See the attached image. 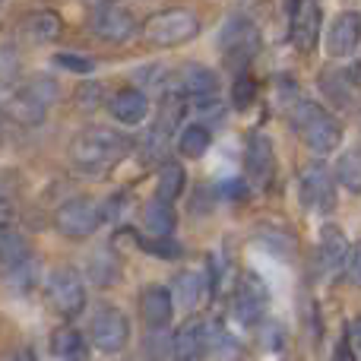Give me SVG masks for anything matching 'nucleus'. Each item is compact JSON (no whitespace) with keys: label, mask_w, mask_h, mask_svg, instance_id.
I'll list each match as a JSON object with an SVG mask.
<instances>
[{"label":"nucleus","mask_w":361,"mask_h":361,"mask_svg":"<svg viewBox=\"0 0 361 361\" xmlns=\"http://www.w3.org/2000/svg\"><path fill=\"white\" fill-rule=\"evenodd\" d=\"M212 358L216 361H241V349H238V343L231 336H225V333H219V339H212Z\"/></svg>","instance_id":"c9c22d12"},{"label":"nucleus","mask_w":361,"mask_h":361,"mask_svg":"<svg viewBox=\"0 0 361 361\" xmlns=\"http://www.w3.org/2000/svg\"><path fill=\"white\" fill-rule=\"evenodd\" d=\"M169 92H178L184 99H206L219 95V76L203 63H184L169 82Z\"/></svg>","instance_id":"f8f14e48"},{"label":"nucleus","mask_w":361,"mask_h":361,"mask_svg":"<svg viewBox=\"0 0 361 361\" xmlns=\"http://www.w3.org/2000/svg\"><path fill=\"white\" fill-rule=\"evenodd\" d=\"M19 89H25V92H29L35 102H42L44 108H51V102L57 99V86L51 76H32V80H25Z\"/></svg>","instance_id":"473e14b6"},{"label":"nucleus","mask_w":361,"mask_h":361,"mask_svg":"<svg viewBox=\"0 0 361 361\" xmlns=\"http://www.w3.org/2000/svg\"><path fill=\"white\" fill-rule=\"evenodd\" d=\"M140 314H143V320H146L149 330H156V326H169L171 317H175L171 292L165 286H146L143 295H140Z\"/></svg>","instance_id":"dca6fc26"},{"label":"nucleus","mask_w":361,"mask_h":361,"mask_svg":"<svg viewBox=\"0 0 361 361\" xmlns=\"http://www.w3.org/2000/svg\"><path fill=\"white\" fill-rule=\"evenodd\" d=\"M219 48L225 54V63L231 70H244L254 61L257 48H260V35H257V25L244 16H231L222 25V35H219Z\"/></svg>","instance_id":"39448f33"},{"label":"nucleus","mask_w":361,"mask_h":361,"mask_svg":"<svg viewBox=\"0 0 361 361\" xmlns=\"http://www.w3.org/2000/svg\"><path fill=\"white\" fill-rule=\"evenodd\" d=\"M267 307H269V288L263 286V279H257L254 273L244 276L241 288H238V295H235V317L241 320V324L254 326L267 317Z\"/></svg>","instance_id":"ddd939ff"},{"label":"nucleus","mask_w":361,"mask_h":361,"mask_svg":"<svg viewBox=\"0 0 361 361\" xmlns=\"http://www.w3.org/2000/svg\"><path fill=\"white\" fill-rule=\"evenodd\" d=\"M140 247H143L146 254H152V257H165V260H178V257H180V244L171 241V235L143 238V241H140Z\"/></svg>","instance_id":"72a5a7b5"},{"label":"nucleus","mask_w":361,"mask_h":361,"mask_svg":"<svg viewBox=\"0 0 361 361\" xmlns=\"http://www.w3.org/2000/svg\"><path fill=\"white\" fill-rule=\"evenodd\" d=\"M333 361H358L355 358V349H352L349 343H339L336 352H333Z\"/></svg>","instance_id":"58836bf2"},{"label":"nucleus","mask_w":361,"mask_h":361,"mask_svg":"<svg viewBox=\"0 0 361 361\" xmlns=\"http://www.w3.org/2000/svg\"><path fill=\"white\" fill-rule=\"evenodd\" d=\"M298 193H301V203L311 212H324L326 216L336 206V180H333V175L324 165H311V169L301 171Z\"/></svg>","instance_id":"1a4fd4ad"},{"label":"nucleus","mask_w":361,"mask_h":361,"mask_svg":"<svg viewBox=\"0 0 361 361\" xmlns=\"http://www.w3.org/2000/svg\"><path fill=\"white\" fill-rule=\"evenodd\" d=\"M320 23H324V13H320L317 0H295L292 16H288V38H292L295 51L311 54V51L317 48Z\"/></svg>","instance_id":"6e6552de"},{"label":"nucleus","mask_w":361,"mask_h":361,"mask_svg":"<svg viewBox=\"0 0 361 361\" xmlns=\"http://www.w3.org/2000/svg\"><path fill=\"white\" fill-rule=\"evenodd\" d=\"M130 343V320L121 307L102 305L92 314V345L102 355H121Z\"/></svg>","instance_id":"423d86ee"},{"label":"nucleus","mask_w":361,"mask_h":361,"mask_svg":"<svg viewBox=\"0 0 361 361\" xmlns=\"http://www.w3.org/2000/svg\"><path fill=\"white\" fill-rule=\"evenodd\" d=\"M92 32L102 38V42H111V44H124L137 35V19L127 6L121 4H105L95 10L92 16Z\"/></svg>","instance_id":"9b49d317"},{"label":"nucleus","mask_w":361,"mask_h":361,"mask_svg":"<svg viewBox=\"0 0 361 361\" xmlns=\"http://www.w3.org/2000/svg\"><path fill=\"white\" fill-rule=\"evenodd\" d=\"M288 121H292L295 133L305 140L307 149L317 152V156H330L343 143V124L317 102H298L288 114Z\"/></svg>","instance_id":"f03ea898"},{"label":"nucleus","mask_w":361,"mask_h":361,"mask_svg":"<svg viewBox=\"0 0 361 361\" xmlns=\"http://www.w3.org/2000/svg\"><path fill=\"white\" fill-rule=\"evenodd\" d=\"M143 35L156 48H178V44L190 42L200 35V16L190 10H162L152 13L143 23Z\"/></svg>","instance_id":"7ed1b4c3"},{"label":"nucleus","mask_w":361,"mask_h":361,"mask_svg":"<svg viewBox=\"0 0 361 361\" xmlns=\"http://www.w3.org/2000/svg\"><path fill=\"white\" fill-rule=\"evenodd\" d=\"M51 343H54V352L63 361H89L86 336H82L80 330H73V326H63V330H57L54 336H51Z\"/></svg>","instance_id":"a878e982"},{"label":"nucleus","mask_w":361,"mask_h":361,"mask_svg":"<svg viewBox=\"0 0 361 361\" xmlns=\"http://www.w3.org/2000/svg\"><path fill=\"white\" fill-rule=\"evenodd\" d=\"M54 63H57V67H63V70H70V73H80V76H86V73H92V70H95L92 57L70 54V51H61V54H54Z\"/></svg>","instance_id":"f704fd0d"},{"label":"nucleus","mask_w":361,"mask_h":361,"mask_svg":"<svg viewBox=\"0 0 361 361\" xmlns=\"http://www.w3.org/2000/svg\"><path fill=\"white\" fill-rule=\"evenodd\" d=\"M361 42V19L358 13H339L336 19H333L330 32H326V51H330V57H349L355 54Z\"/></svg>","instance_id":"4468645a"},{"label":"nucleus","mask_w":361,"mask_h":361,"mask_svg":"<svg viewBox=\"0 0 361 361\" xmlns=\"http://www.w3.org/2000/svg\"><path fill=\"white\" fill-rule=\"evenodd\" d=\"M10 361H38V358H35V352H32V349H19Z\"/></svg>","instance_id":"ea45409f"},{"label":"nucleus","mask_w":361,"mask_h":361,"mask_svg":"<svg viewBox=\"0 0 361 361\" xmlns=\"http://www.w3.org/2000/svg\"><path fill=\"white\" fill-rule=\"evenodd\" d=\"M320 89L336 108H352L355 105V89H358V73L355 70H326L320 76Z\"/></svg>","instance_id":"6ab92c4d"},{"label":"nucleus","mask_w":361,"mask_h":361,"mask_svg":"<svg viewBox=\"0 0 361 361\" xmlns=\"http://www.w3.org/2000/svg\"><path fill=\"white\" fill-rule=\"evenodd\" d=\"M4 286L10 288L13 295H29L32 288L38 286V263L32 260V254L25 257V260L4 267Z\"/></svg>","instance_id":"b1692460"},{"label":"nucleus","mask_w":361,"mask_h":361,"mask_svg":"<svg viewBox=\"0 0 361 361\" xmlns=\"http://www.w3.org/2000/svg\"><path fill=\"white\" fill-rule=\"evenodd\" d=\"M86 276L95 282L99 288H111L121 282V260L111 247H95L89 254V263H86Z\"/></svg>","instance_id":"aec40b11"},{"label":"nucleus","mask_w":361,"mask_h":361,"mask_svg":"<svg viewBox=\"0 0 361 361\" xmlns=\"http://www.w3.org/2000/svg\"><path fill=\"white\" fill-rule=\"evenodd\" d=\"M345 257H349V238L339 225L326 222L320 228V263L326 273H343Z\"/></svg>","instance_id":"f3484780"},{"label":"nucleus","mask_w":361,"mask_h":361,"mask_svg":"<svg viewBox=\"0 0 361 361\" xmlns=\"http://www.w3.org/2000/svg\"><path fill=\"white\" fill-rule=\"evenodd\" d=\"M209 349L203 324H184L171 336V361H200L203 352Z\"/></svg>","instance_id":"a211bd4d"},{"label":"nucleus","mask_w":361,"mask_h":361,"mask_svg":"<svg viewBox=\"0 0 361 361\" xmlns=\"http://www.w3.org/2000/svg\"><path fill=\"white\" fill-rule=\"evenodd\" d=\"M102 222H105V212H102V206L89 197L67 200V203L54 212V228L61 231L63 238H73V241L92 238Z\"/></svg>","instance_id":"20e7f679"},{"label":"nucleus","mask_w":361,"mask_h":361,"mask_svg":"<svg viewBox=\"0 0 361 361\" xmlns=\"http://www.w3.org/2000/svg\"><path fill=\"white\" fill-rule=\"evenodd\" d=\"M209 143H212V137H209V127L206 124H187V127H180V133H178V152L184 159L206 156Z\"/></svg>","instance_id":"bb28decb"},{"label":"nucleus","mask_w":361,"mask_h":361,"mask_svg":"<svg viewBox=\"0 0 361 361\" xmlns=\"http://www.w3.org/2000/svg\"><path fill=\"white\" fill-rule=\"evenodd\" d=\"M143 352H146L149 361H171V333H169V326H156V330L146 333Z\"/></svg>","instance_id":"7c9ffc66"},{"label":"nucleus","mask_w":361,"mask_h":361,"mask_svg":"<svg viewBox=\"0 0 361 361\" xmlns=\"http://www.w3.org/2000/svg\"><path fill=\"white\" fill-rule=\"evenodd\" d=\"M44 292H48L51 307L61 317H76L86 307V286H82V276L73 267L51 269L48 282H44Z\"/></svg>","instance_id":"0eeeda50"},{"label":"nucleus","mask_w":361,"mask_h":361,"mask_svg":"<svg viewBox=\"0 0 361 361\" xmlns=\"http://www.w3.org/2000/svg\"><path fill=\"white\" fill-rule=\"evenodd\" d=\"M333 180L339 187H345L349 193H361V159L358 149H345L336 162V171H333Z\"/></svg>","instance_id":"c85d7f7f"},{"label":"nucleus","mask_w":361,"mask_h":361,"mask_svg":"<svg viewBox=\"0 0 361 361\" xmlns=\"http://www.w3.org/2000/svg\"><path fill=\"white\" fill-rule=\"evenodd\" d=\"M187 187V175L184 169H180L178 162H165L162 169H159V180H156V197L169 200V203H175V200L184 193Z\"/></svg>","instance_id":"cd10ccee"},{"label":"nucleus","mask_w":361,"mask_h":361,"mask_svg":"<svg viewBox=\"0 0 361 361\" xmlns=\"http://www.w3.org/2000/svg\"><path fill=\"white\" fill-rule=\"evenodd\" d=\"M29 257V244H25V238L19 235V231L10 228H0V263L4 267H10V263H19Z\"/></svg>","instance_id":"c756f323"},{"label":"nucleus","mask_w":361,"mask_h":361,"mask_svg":"<svg viewBox=\"0 0 361 361\" xmlns=\"http://www.w3.org/2000/svg\"><path fill=\"white\" fill-rule=\"evenodd\" d=\"M244 175L254 187H269L276 175V149L267 133H250L244 146Z\"/></svg>","instance_id":"9d476101"},{"label":"nucleus","mask_w":361,"mask_h":361,"mask_svg":"<svg viewBox=\"0 0 361 361\" xmlns=\"http://www.w3.org/2000/svg\"><path fill=\"white\" fill-rule=\"evenodd\" d=\"M178 225V216H175V206L162 197H152L149 203L143 206V228L149 235L162 238V235H171Z\"/></svg>","instance_id":"5701e85b"},{"label":"nucleus","mask_w":361,"mask_h":361,"mask_svg":"<svg viewBox=\"0 0 361 361\" xmlns=\"http://www.w3.org/2000/svg\"><path fill=\"white\" fill-rule=\"evenodd\" d=\"M99 95H102V86H95V82L80 86V89H76V105H80V108H95Z\"/></svg>","instance_id":"e433bc0d"},{"label":"nucleus","mask_w":361,"mask_h":361,"mask_svg":"<svg viewBox=\"0 0 361 361\" xmlns=\"http://www.w3.org/2000/svg\"><path fill=\"white\" fill-rule=\"evenodd\" d=\"M257 99V82L254 76L247 73V70H238L235 76V86H231V102H235L238 111H244V108H250V102Z\"/></svg>","instance_id":"2f4dec72"},{"label":"nucleus","mask_w":361,"mask_h":361,"mask_svg":"<svg viewBox=\"0 0 361 361\" xmlns=\"http://www.w3.org/2000/svg\"><path fill=\"white\" fill-rule=\"evenodd\" d=\"M61 29H63V23H61V16H57L54 10H35V13H29V16L23 19V35L29 38L32 44L54 42V38L61 35Z\"/></svg>","instance_id":"412c9836"},{"label":"nucleus","mask_w":361,"mask_h":361,"mask_svg":"<svg viewBox=\"0 0 361 361\" xmlns=\"http://www.w3.org/2000/svg\"><path fill=\"white\" fill-rule=\"evenodd\" d=\"M127 152H130V140L124 133L111 130V127H86L70 143V162L80 171L102 175L124 162Z\"/></svg>","instance_id":"f257e3e1"},{"label":"nucleus","mask_w":361,"mask_h":361,"mask_svg":"<svg viewBox=\"0 0 361 361\" xmlns=\"http://www.w3.org/2000/svg\"><path fill=\"white\" fill-rule=\"evenodd\" d=\"M13 219H16V206H13V200L0 197V228H10Z\"/></svg>","instance_id":"4c0bfd02"},{"label":"nucleus","mask_w":361,"mask_h":361,"mask_svg":"<svg viewBox=\"0 0 361 361\" xmlns=\"http://www.w3.org/2000/svg\"><path fill=\"white\" fill-rule=\"evenodd\" d=\"M44 111H48V108L32 99L25 89H13V95L6 99V114H10L13 121H19V124H42Z\"/></svg>","instance_id":"393cba45"},{"label":"nucleus","mask_w":361,"mask_h":361,"mask_svg":"<svg viewBox=\"0 0 361 361\" xmlns=\"http://www.w3.org/2000/svg\"><path fill=\"white\" fill-rule=\"evenodd\" d=\"M169 292H171V301H175V307H180L184 314H190V311H197L200 301H203L206 286H203V279H200V273L187 269V273H178L175 276V286H171Z\"/></svg>","instance_id":"4be33fe9"},{"label":"nucleus","mask_w":361,"mask_h":361,"mask_svg":"<svg viewBox=\"0 0 361 361\" xmlns=\"http://www.w3.org/2000/svg\"><path fill=\"white\" fill-rule=\"evenodd\" d=\"M108 108H111V118L118 121V124L137 127V124H143V121L149 118V95H146L143 89L127 86V89H121V92L114 95Z\"/></svg>","instance_id":"2eb2a0df"}]
</instances>
